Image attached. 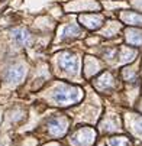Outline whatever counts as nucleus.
<instances>
[{
    "mask_svg": "<svg viewBox=\"0 0 142 146\" xmlns=\"http://www.w3.org/2000/svg\"><path fill=\"white\" fill-rule=\"evenodd\" d=\"M81 97V90L77 88V87H71V86H67V84H63L59 86L54 94H52V98L57 104H61V106H67V104H71V103H77Z\"/></svg>",
    "mask_w": 142,
    "mask_h": 146,
    "instance_id": "f257e3e1",
    "label": "nucleus"
},
{
    "mask_svg": "<svg viewBox=\"0 0 142 146\" xmlns=\"http://www.w3.org/2000/svg\"><path fill=\"white\" fill-rule=\"evenodd\" d=\"M94 139V132L91 129H87V127H83L77 130L73 137H71V142L74 146H90L91 142Z\"/></svg>",
    "mask_w": 142,
    "mask_h": 146,
    "instance_id": "f03ea898",
    "label": "nucleus"
},
{
    "mask_svg": "<svg viewBox=\"0 0 142 146\" xmlns=\"http://www.w3.org/2000/svg\"><path fill=\"white\" fill-rule=\"evenodd\" d=\"M58 64L64 71L75 74L77 70H78V58L74 54H71V52H65V54H63L59 56Z\"/></svg>",
    "mask_w": 142,
    "mask_h": 146,
    "instance_id": "7ed1b4c3",
    "label": "nucleus"
},
{
    "mask_svg": "<svg viewBox=\"0 0 142 146\" xmlns=\"http://www.w3.org/2000/svg\"><path fill=\"white\" fill-rule=\"evenodd\" d=\"M48 129H49L51 135L61 136V135H64L65 130H67V121L61 120V119H51L48 121Z\"/></svg>",
    "mask_w": 142,
    "mask_h": 146,
    "instance_id": "20e7f679",
    "label": "nucleus"
},
{
    "mask_svg": "<svg viewBox=\"0 0 142 146\" xmlns=\"http://www.w3.org/2000/svg\"><path fill=\"white\" fill-rule=\"evenodd\" d=\"M25 77V67L23 65H13L6 72V80L9 82H19Z\"/></svg>",
    "mask_w": 142,
    "mask_h": 146,
    "instance_id": "39448f33",
    "label": "nucleus"
},
{
    "mask_svg": "<svg viewBox=\"0 0 142 146\" xmlns=\"http://www.w3.org/2000/svg\"><path fill=\"white\" fill-rule=\"evenodd\" d=\"M12 35H13V39L16 40L17 45H28L29 40H31V33L26 29H23V28L13 29L12 31Z\"/></svg>",
    "mask_w": 142,
    "mask_h": 146,
    "instance_id": "423d86ee",
    "label": "nucleus"
},
{
    "mask_svg": "<svg viewBox=\"0 0 142 146\" xmlns=\"http://www.w3.org/2000/svg\"><path fill=\"white\" fill-rule=\"evenodd\" d=\"M81 22L84 23V26H87L89 29H99L101 25H103V19H101L99 15H86L81 17Z\"/></svg>",
    "mask_w": 142,
    "mask_h": 146,
    "instance_id": "0eeeda50",
    "label": "nucleus"
},
{
    "mask_svg": "<svg viewBox=\"0 0 142 146\" xmlns=\"http://www.w3.org/2000/svg\"><path fill=\"white\" fill-rule=\"evenodd\" d=\"M126 39L131 45H142V32L129 29L126 31Z\"/></svg>",
    "mask_w": 142,
    "mask_h": 146,
    "instance_id": "6e6552de",
    "label": "nucleus"
},
{
    "mask_svg": "<svg viewBox=\"0 0 142 146\" xmlns=\"http://www.w3.org/2000/svg\"><path fill=\"white\" fill-rule=\"evenodd\" d=\"M123 20L126 23H129V25H142V15L133 13V12L125 13L123 15Z\"/></svg>",
    "mask_w": 142,
    "mask_h": 146,
    "instance_id": "1a4fd4ad",
    "label": "nucleus"
},
{
    "mask_svg": "<svg viewBox=\"0 0 142 146\" xmlns=\"http://www.w3.org/2000/svg\"><path fill=\"white\" fill-rule=\"evenodd\" d=\"M63 35H64V38H77L80 35V28L77 25H68V26H65Z\"/></svg>",
    "mask_w": 142,
    "mask_h": 146,
    "instance_id": "9d476101",
    "label": "nucleus"
},
{
    "mask_svg": "<svg viewBox=\"0 0 142 146\" xmlns=\"http://www.w3.org/2000/svg\"><path fill=\"white\" fill-rule=\"evenodd\" d=\"M110 146H128V139L123 137V136H120V137H112L109 140Z\"/></svg>",
    "mask_w": 142,
    "mask_h": 146,
    "instance_id": "9b49d317",
    "label": "nucleus"
},
{
    "mask_svg": "<svg viewBox=\"0 0 142 146\" xmlns=\"http://www.w3.org/2000/svg\"><path fill=\"white\" fill-rule=\"evenodd\" d=\"M133 127H135V132H136V133L142 135V119H139V120H136V121H135Z\"/></svg>",
    "mask_w": 142,
    "mask_h": 146,
    "instance_id": "f8f14e48",
    "label": "nucleus"
}]
</instances>
